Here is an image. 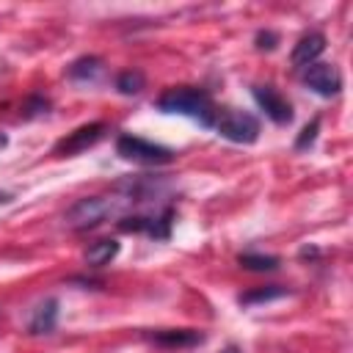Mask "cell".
Here are the masks:
<instances>
[{"label": "cell", "instance_id": "obj_1", "mask_svg": "<svg viewBox=\"0 0 353 353\" xmlns=\"http://www.w3.org/2000/svg\"><path fill=\"white\" fill-rule=\"evenodd\" d=\"M157 108L163 113H176V116H188L193 121H199L201 127H212L215 124V105L212 99L201 91V88H190V85H179V88H168L160 94Z\"/></svg>", "mask_w": 353, "mask_h": 353}, {"label": "cell", "instance_id": "obj_2", "mask_svg": "<svg viewBox=\"0 0 353 353\" xmlns=\"http://www.w3.org/2000/svg\"><path fill=\"white\" fill-rule=\"evenodd\" d=\"M124 201H127V199L85 196V199L74 201V204L66 210L63 221H66V226H72V229H77V232H83V229H94V226L105 223L108 218L119 215V210H121V204H124Z\"/></svg>", "mask_w": 353, "mask_h": 353}, {"label": "cell", "instance_id": "obj_3", "mask_svg": "<svg viewBox=\"0 0 353 353\" xmlns=\"http://www.w3.org/2000/svg\"><path fill=\"white\" fill-rule=\"evenodd\" d=\"M221 138L232 141V143H254L259 138V119L248 110H237V108H223L221 113H215V124Z\"/></svg>", "mask_w": 353, "mask_h": 353}, {"label": "cell", "instance_id": "obj_4", "mask_svg": "<svg viewBox=\"0 0 353 353\" xmlns=\"http://www.w3.org/2000/svg\"><path fill=\"white\" fill-rule=\"evenodd\" d=\"M116 152L124 160H132V163H141V165H165V163L174 160V152L168 146L152 143V141L138 138V135H119L116 138Z\"/></svg>", "mask_w": 353, "mask_h": 353}, {"label": "cell", "instance_id": "obj_5", "mask_svg": "<svg viewBox=\"0 0 353 353\" xmlns=\"http://www.w3.org/2000/svg\"><path fill=\"white\" fill-rule=\"evenodd\" d=\"M105 124L102 121H91V124H83V127H77V130H72L69 135H63L55 146H52V154H58V157H66V154H77V152H83V149H88V146H94L102 135H105Z\"/></svg>", "mask_w": 353, "mask_h": 353}, {"label": "cell", "instance_id": "obj_6", "mask_svg": "<svg viewBox=\"0 0 353 353\" xmlns=\"http://www.w3.org/2000/svg\"><path fill=\"white\" fill-rule=\"evenodd\" d=\"M303 85L320 97H336L342 91V74L331 63H312L303 72Z\"/></svg>", "mask_w": 353, "mask_h": 353}, {"label": "cell", "instance_id": "obj_7", "mask_svg": "<svg viewBox=\"0 0 353 353\" xmlns=\"http://www.w3.org/2000/svg\"><path fill=\"white\" fill-rule=\"evenodd\" d=\"M251 94H254L256 105L265 110V116L270 121H276V124H290L292 121V105L287 102V97L279 88H273V85H254Z\"/></svg>", "mask_w": 353, "mask_h": 353}, {"label": "cell", "instance_id": "obj_8", "mask_svg": "<svg viewBox=\"0 0 353 353\" xmlns=\"http://www.w3.org/2000/svg\"><path fill=\"white\" fill-rule=\"evenodd\" d=\"M171 210H165L163 215H130L119 221L121 232H143L149 237H168L171 234Z\"/></svg>", "mask_w": 353, "mask_h": 353}, {"label": "cell", "instance_id": "obj_9", "mask_svg": "<svg viewBox=\"0 0 353 353\" xmlns=\"http://www.w3.org/2000/svg\"><path fill=\"white\" fill-rule=\"evenodd\" d=\"M152 342L160 347H196L204 342V334L196 328H163L152 334Z\"/></svg>", "mask_w": 353, "mask_h": 353}, {"label": "cell", "instance_id": "obj_10", "mask_svg": "<svg viewBox=\"0 0 353 353\" xmlns=\"http://www.w3.org/2000/svg\"><path fill=\"white\" fill-rule=\"evenodd\" d=\"M323 50H325V36L312 30V33L301 36L298 44L292 47V63L295 66H312L323 55Z\"/></svg>", "mask_w": 353, "mask_h": 353}, {"label": "cell", "instance_id": "obj_11", "mask_svg": "<svg viewBox=\"0 0 353 353\" xmlns=\"http://www.w3.org/2000/svg\"><path fill=\"white\" fill-rule=\"evenodd\" d=\"M58 323V301L55 298H47L44 303L36 306L30 323H28V331L30 334H50Z\"/></svg>", "mask_w": 353, "mask_h": 353}, {"label": "cell", "instance_id": "obj_12", "mask_svg": "<svg viewBox=\"0 0 353 353\" xmlns=\"http://www.w3.org/2000/svg\"><path fill=\"white\" fill-rule=\"evenodd\" d=\"M284 295H290L287 287H281V284H265V287H254V290L243 292L237 301H240V306H256V303L279 301V298H284Z\"/></svg>", "mask_w": 353, "mask_h": 353}, {"label": "cell", "instance_id": "obj_13", "mask_svg": "<svg viewBox=\"0 0 353 353\" xmlns=\"http://www.w3.org/2000/svg\"><path fill=\"white\" fill-rule=\"evenodd\" d=\"M102 74V61L97 55H83L77 58L72 66H69V77L77 80V83H88V80H97Z\"/></svg>", "mask_w": 353, "mask_h": 353}, {"label": "cell", "instance_id": "obj_14", "mask_svg": "<svg viewBox=\"0 0 353 353\" xmlns=\"http://www.w3.org/2000/svg\"><path fill=\"white\" fill-rule=\"evenodd\" d=\"M116 254H119V243H116V240H97V243H91L88 251H85V265H88V268H102V265H108Z\"/></svg>", "mask_w": 353, "mask_h": 353}, {"label": "cell", "instance_id": "obj_15", "mask_svg": "<svg viewBox=\"0 0 353 353\" xmlns=\"http://www.w3.org/2000/svg\"><path fill=\"white\" fill-rule=\"evenodd\" d=\"M143 85H146V77H143L141 69H127V72H121V74L116 77V88H119L121 94H127V97L141 94Z\"/></svg>", "mask_w": 353, "mask_h": 353}, {"label": "cell", "instance_id": "obj_16", "mask_svg": "<svg viewBox=\"0 0 353 353\" xmlns=\"http://www.w3.org/2000/svg\"><path fill=\"white\" fill-rule=\"evenodd\" d=\"M237 262L245 270H256V273H265V270H276L279 268V256H270V254H240Z\"/></svg>", "mask_w": 353, "mask_h": 353}, {"label": "cell", "instance_id": "obj_17", "mask_svg": "<svg viewBox=\"0 0 353 353\" xmlns=\"http://www.w3.org/2000/svg\"><path fill=\"white\" fill-rule=\"evenodd\" d=\"M317 132H320V119H312V121H309V124L301 130V135L295 138V149H309V146L314 143Z\"/></svg>", "mask_w": 353, "mask_h": 353}, {"label": "cell", "instance_id": "obj_18", "mask_svg": "<svg viewBox=\"0 0 353 353\" xmlns=\"http://www.w3.org/2000/svg\"><path fill=\"white\" fill-rule=\"evenodd\" d=\"M276 44H279V36L273 30H259L256 33V47L259 50H273Z\"/></svg>", "mask_w": 353, "mask_h": 353}, {"label": "cell", "instance_id": "obj_19", "mask_svg": "<svg viewBox=\"0 0 353 353\" xmlns=\"http://www.w3.org/2000/svg\"><path fill=\"white\" fill-rule=\"evenodd\" d=\"M221 353H243V350H240V347H237V345H226V347H223V350H221Z\"/></svg>", "mask_w": 353, "mask_h": 353}, {"label": "cell", "instance_id": "obj_20", "mask_svg": "<svg viewBox=\"0 0 353 353\" xmlns=\"http://www.w3.org/2000/svg\"><path fill=\"white\" fill-rule=\"evenodd\" d=\"M6 201H11V193H6V190H0V204H6Z\"/></svg>", "mask_w": 353, "mask_h": 353}]
</instances>
